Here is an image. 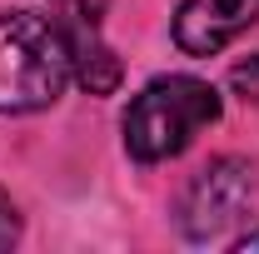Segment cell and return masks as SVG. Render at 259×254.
<instances>
[{
    "label": "cell",
    "instance_id": "6da1fadb",
    "mask_svg": "<svg viewBox=\"0 0 259 254\" xmlns=\"http://www.w3.org/2000/svg\"><path fill=\"white\" fill-rule=\"evenodd\" d=\"M70 80L75 70L60 25L35 10H0V115L45 110Z\"/></svg>",
    "mask_w": 259,
    "mask_h": 254
},
{
    "label": "cell",
    "instance_id": "7a4b0ae2",
    "mask_svg": "<svg viewBox=\"0 0 259 254\" xmlns=\"http://www.w3.org/2000/svg\"><path fill=\"white\" fill-rule=\"evenodd\" d=\"M220 120V95L214 85L194 75H160L150 80L125 110V150L140 164H160L190 150L194 135Z\"/></svg>",
    "mask_w": 259,
    "mask_h": 254
},
{
    "label": "cell",
    "instance_id": "3957f363",
    "mask_svg": "<svg viewBox=\"0 0 259 254\" xmlns=\"http://www.w3.org/2000/svg\"><path fill=\"white\" fill-rule=\"evenodd\" d=\"M244 209H249V164L214 159L180 194V229L204 244V239H220L234 220H244Z\"/></svg>",
    "mask_w": 259,
    "mask_h": 254
},
{
    "label": "cell",
    "instance_id": "277c9868",
    "mask_svg": "<svg viewBox=\"0 0 259 254\" xmlns=\"http://www.w3.org/2000/svg\"><path fill=\"white\" fill-rule=\"evenodd\" d=\"M45 5H50V20H55L60 35H65L75 80H80L90 95H110V90L120 85V60H115V50H110L105 35H100L110 0H45Z\"/></svg>",
    "mask_w": 259,
    "mask_h": 254
},
{
    "label": "cell",
    "instance_id": "5b68a950",
    "mask_svg": "<svg viewBox=\"0 0 259 254\" xmlns=\"http://www.w3.org/2000/svg\"><path fill=\"white\" fill-rule=\"evenodd\" d=\"M259 20V0H185L175 15V45L185 55H220Z\"/></svg>",
    "mask_w": 259,
    "mask_h": 254
},
{
    "label": "cell",
    "instance_id": "8992f818",
    "mask_svg": "<svg viewBox=\"0 0 259 254\" xmlns=\"http://www.w3.org/2000/svg\"><path fill=\"white\" fill-rule=\"evenodd\" d=\"M229 85H234V90H239L244 100H259V55H249V60H239V65H234Z\"/></svg>",
    "mask_w": 259,
    "mask_h": 254
},
{
    "label": "cell",
    "instance_id": "52a82bcc",
    "mask_svg": "<svg viewBox=\"0 0 259 254\" xmlns=\"http://www.w3.org/2000/svg\"><path fill=\"white\" fill-rule=\"evenodd\" d=\"M20 239V209H15V199L0 190V249H10Z\"/></svg>",
    "mask_w": 259,
    "mask_h": 254
},
{
    "label": "cell",
    "instance_id": "ba28073f",
    "mask_svg": "<svg viewBox=\"0 0 259 254\" xmlns=\"http://www.w3.org/2000/svg\"><path fill=\"white\" fill-rule=\"evenodd\" d=\"M234 249H239V254H249V249H259V234H239V239H234Z\"/></svg>",
    "mask_w": 259,
    "mask_h": 254
}]
</instances>
